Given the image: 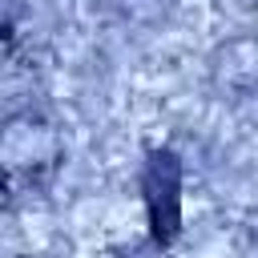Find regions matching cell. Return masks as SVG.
Here are the masks:
<instances>
[{"label": "cell", "instance_id": "6da1fadb", "mask_svg": "<svg viewBox=\"0 0 258 258\" xmlns=\"http://www.w3.org/2000/svg\"><path fill=\"white\" fill-rule=\"evenodd\" d=\"M177 185H181V165L169 149L153 153L149 157V173H145V198H149V222H153V238L157 242H169L177 234V218H181V198H177Z\"/></svg>", "mask_w": 258, "mask_h": 258}]
</instances>
